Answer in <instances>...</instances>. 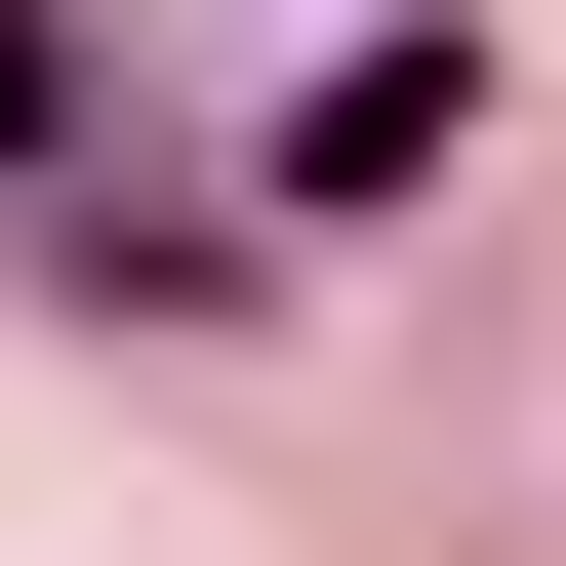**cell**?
Listing matches in <instances>:
<instances>
[{
	"instance_id": "1",
	"label": "cell",
	"mask_w": 566,
	"mask_h": 566,
	"mask_svg": "<svg viewBox=\"0 0 566 566\" xmlns=\"http://www.w3.org/2000/svg\"><path fill=\"white\" fill-rule=\"evenodd\" d=\"M0 202H41V243H122V202H82V41H41V0H0Z\"/></svg>"
}]
</instances>
